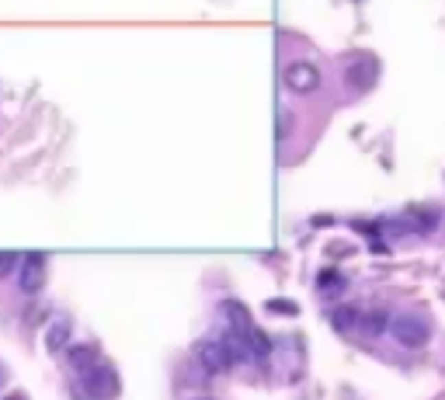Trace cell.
<instances>
[{
    "label": "cell",
    "instance_id": "7a4b0ae2",
    "mask_svg": "<svg viewBox=\"0 0 445 400\" xmlns=\"http://www.w3.org/2000/svg\"><path fill=\"white\" fill-rule=\"evenodd\" d=\"M397 337L404 341V345H424L428 324H421V320H414V317H400V320H397Z\"/></svg>",
    "mask_w": 445,
    "mask_h": 400
},
{
    "label": "cell",
    "instance_id": "6da1fadb",
    "mask_svg": "<svg viewBox=\"0 0 445 400\" xmlns=\"http://www.w3.org/2000/svg\"><path fill=\"white\" fill-rule=\"evenodd\" d=\"M317 70L310 67V63H293L289 70H286V84L293 87V91H313L317 87Z\"/></svg>",
    "mask_w": 445,
    "mask_h": 400
},
{
    "label": "cell",
    "instance_id": "3957f363",
    "mask_svg": "<svg viewBox=\"0 0 445 400\" xmlns=\"http://www.w3.org/2000/svg\"><path fill=\"white\" fill-rule=\"evenodd\" d=\"M11 261H14L11 254H0V275H4V271H8V265H11Z\"/></svg>",
    "mask_w": 445,
    "mask_h": 400
}]
</instances>
